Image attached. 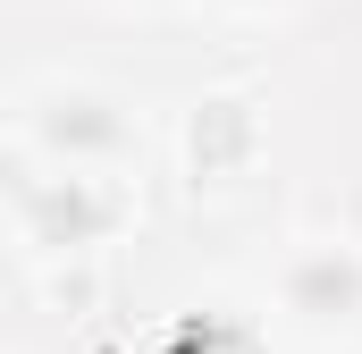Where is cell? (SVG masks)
Listing matches in <instances>:
<instances>
[{
	"mask_svg": "<svg viewBox=\"0 0 362 354\" xmlns=\"http://www.w3.org/2000/svg\"><path fill=\"white\" fill-rule=\"evenodd\" d=\"M295 295H303L312 312H329V304L346 312V304H354V262H329V253L303 262V270H295Z\"/></svg>",
	"mask_w": 362,
	"mask_h": 354,
	"instance_id": "1",
	"label": "cell"
}]
</instances>
